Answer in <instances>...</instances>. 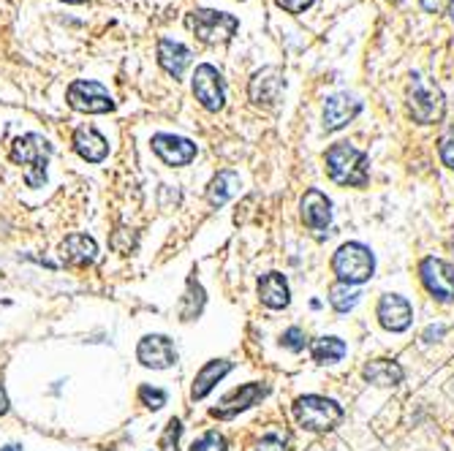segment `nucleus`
<instances>
[{"label":"nucleus","instance_id":"1","mask_svg":"<svg viewBox=\"0 0 454 451\" xmlns=\"http://www.w3.org/2000/svg\"><path fill=\"white\" fill-rule=\"evenodd\" d=\"M327 174L335 185L365 187L370 180V158L351 141H337L327 149Z\"/></svg>","mask_w":454,"mask_h":451},{"label":"nucleus","instance_id":"2","mask_svg":"<svg viewBox=\"0 0 454 451\" xmlns=\"http://www.w3.org/2000/svg\"><path fill=\"white\" fill-rule=\"evenodd\" d=\"M50 156H52V144L42 134L17 136L12 144V161L17 166H25V182L30 187H42L47 182Z\"/></svg>","mask_w":454,"mask_h":451},{"label":"nucleus","instance_id":"3","mask_svg":"<svg viewBox=\"0 0 454 451\" xmlns=\"http://www.w3.org/2000/svg\"><path fill=\"white\" fill-rule=\"evenodd\" d=\"M294 419H296V424L302 430L329 432V430H335L340 422H343V408H340L329 397L308 394V397H299L294 402Z\"/></svg>","mask_w":454,"mask_h":451},{"label":"nucleus","instance_id":"4","mask_svg":"<svg viewBox=\"0 0 454 451\" xmlns=\"http://www.w3.org/2000/svg\"><path fill=\"white\" fill-rule=\"evenodd\" d=\"M332 270H335L340 283L359 286V283H367L373 278L375 256L362 242H346V245L337 248V253L332 258Z\"/></svg>","mask_w":454,"mask_h":451},{"label":"nucleus","instance_id":"5","mask_svg":"<svg viewBox=\"0 0 454 451\" xmlns=\"http://www.w3.org/2000/svg\"><path fill=\"white\" fill-rule=\"evenodd\" d=\"M408 111L416 123L422 126H430V123H438L446 111V101H443V93L427 82L419 73H413L411 82H408Z\"/></svg>","mask_w":454,"mask_h":451},{"label":"nucleus","instance_id":"6","mask_svg":"<svg viewBox=\"0 0 454 451\" xmlns=\"http://www.w3.org/2000/svg\"><path fill=\"white\" fill-rule=\"evenodd\" d=\"M188 25L196 33V39L204 44H226L237 33L240 19L226 14V11H215V9H196L191 17H188Z\"/></svg>","mask_w":454,"mask_h":451},{"label":"nucleus","instance_id":"7","mask_svg":"<svg viewBox=\"0 0 454 451\" xmlns=\"http://www.w3.org/2000/svg\"><path fill=\"white\" fill-rule=\"evenodd\" d=\"M65 101L71 109L85 111V115H109L115 111V98L96 80H77L65 90Z\"/></svg>","mask_w":454,"mask_h":451},{"label":"nucleus","instance_id":"8","mask_svg":"<svg viewBox=\"0 0 454 451\" xmlns=\"http://www.w3.org/2000/svg\"><path fill=\"white\" fill-rule=\"evenodd\" d=\"M419 275L425 288L438 302H454V267L446 264L443 258L427 256L419 264Z\"/></svg>","mask_w":454,"mask_h":451},{"label":"nucleus","instance_id":"9","mask_svg":"<svg viewBox=\"0 0 454 451\" xmlns=\"http://www.w3.org/2000/svg\"><path fill=\"white\" fill-rule=\"evenodd\" d=\"M194 96H196V101L207 111H220L223 109V103H226V85H223V77H220V71L215 65H210V63L196 65Z\"/></svg>","mask_w":454,"mask_h":451},{"label":"nucleus","instance_id":"10","mask_svg":"<svg viewBox=\"0 0 454 451\" xmlns=\"http://www.w3.org/2000/svg\"><path fill=\"white\" fill-rule=\"evenodd\" d=\"M136 359L150 370H166L177 362V351L166 334H147L136 346Z\"/></svg>","mask_w":454,"mask_h":451},{"label":"nucleus","instance_id":"11","mask_svg":"<svg viewBox=\"0 0 454 451\" xmlns=\"http://www.w3.org/2000/svg\"><path fill=\"white\" fill-rule=\"evenodd\" d=\"M153 149L166 166H188L199 153L191 139L174 136V134H156L153 136Z\"/></svg>","mask_w":454,"mask_h":451},{"label":"nucleus","instance_id":"12","mask_svg":"<svg viewBox=\"0 0 454 451\" xmlns=\"http://www.w3.org/2000/svg\"><path fill=\"white\" fill-rule=\"evenodd\" d=\"M264 397H267V386H264V384H245V386L226 394L218 402V408H212V417L215 419H232V417H237V413L253 408Z\"/></svg>","mask_w":454,"mask_h":451},{"label":"nucleus","instance_id":"13","mask_svg":"<svg viewBox=\"0 0 454 451\" xmlns=\"http://www.w3.org/2000/svg\"><path fill=\"white\" fill-rule=\"evenodd\" d=\"M375 313H378V321H381V326L387 332H405L413 321V308L400 294H384Z\"/></svg>","mask_w":454,"mask_h":451},{"label":"nucleus","instance_id":"14","mask_svg":"<svg viewBox=\"0 0 454 451\" xmlns=\"http://www.w3.org/2000/svg\"><path fill=\"white\" fill-rule=\"evenodd\" d=\"M281 90H283V73L275 65L256 71L250 85H248V96L258 106H273L281 98Z\"/></svg>","mask_w":454,"mask_h":451},{"label":"nucleus","instance_id":"15","mask_svg":"<svg viewBox=\"0 0 454 451\" xmlns=\"http://www.w3.org/2000/svg\"><path fill=\"white\" fill-rule=\"evenodd\" d=\"M362 111V101L349 96V93H337L329 96L324 103V128L327 131H340L346 128L357 115Z\"/></svg>","mask_w":454,"mask_h":451},{"label":"nucleus","instance_id":"16","mask_svg":"<svg viewBox=\"0 0 454 451\" xmlns=\"http://www.w3.org/2000/svg\"><path fill=\"white\" fill-rule=\"evenodd\" d=\"M299 210H302V220H305V226H308L311 232L329 229V223H332V202L319 191V187H311V191L302 196Z\"/></svg>","mask_w":454,"mask_h":451},{"label":"nucleus","instance_id":"17","mask_svg":"<svg viewBox=\"0 0 454 451\" xmlns=\"http://www.w3.org/2000/svg\"><path fill=\"white\" fill-rule=\"evenodd\" d=\"M73 149L88 164H101L109 156V141L93 126H80L73 131Z\"/></svg>","mask_w":454,"mask_h":451},{"label":"nucleus","instance_id":"18","mask_svg":"<svg viewBox=\"0 0 454 451\" xmlns=\"http://www.w3.org/2000/svg\"><path fill=\"white\" fill-rule=\"evenodd\" d=\"M98 256V245L88 234H68L63 240V261L68 267H90Z\"/></svg>","mask_w":454,"mask_h":451},{"label":"nucleus","instance_id":"19","mask_svg":"<svg viewBox=\"0 0 454 451\" xmlns=\"http://www.w3.org/2000/svg\"><path fill=\"white\" fill-rule=\"evenodd\" d=\"M156 52H158V65L169 73V77L182 80L188 63H191V52H188V47L180 42H172V39H161Z\"/></svg>","mask_w":454,"mask_h":451},{"label":"nucleus","instance_id":"20","mask_svg":"<svg viewBox=\"0 0 454 451\" xmlns=\"http://www.w3.org/2000/svg\"><path fill=\"white\" fill-rule=\"evenodd\" d=\"M258 299L273 310H283L291 302V291L289 283L281 272H267L258 280Z\"/></svg>","mask_w":454,"mask_h":451},{"label":"nucleus","instance_id":"21","mask_svg":"<svg viewBox=\"0 0 454 451\" xmlns=\"http://www.w3.org/2000/svg\"><path fill=\"white\" fill-rule=\"evenodd\" d=\"M232 362H226V359H212V362H207L199 372H196V378H194V389H191V397L194 400H204L212 389H215V384H220L226 375L232 372Z\"/></svg>","mask_w":454,"mask_h":451},{"label":"nucleus","instance_id":"22","mask_svg":"<svg viewBox=\"0 0 454 451\" xmlns=\"http://www.w3.org/2000/svg\"><path fill=\"white\" fill-rule=\"evenodd\" d=\"M240 194V174L232 169H223L212 177L210 187H207V204L210 207H223L229 199H235Z\"/></svg>","mask_w":454,"mask_h":451},{"label":"nucleus","instance_id":"23","mask_svg":"<svg viewBox=\"0 0 454 451\" xmlns=\"http://www.w3.org/2000/svg\"><path fill=\"white\" fill-rule=\"evenodd\" d=\"M362 375L367 384L375 386H397L403 381V367L389 359H373L362 367Z\"/></svg>","mask_w":454,"mask_h":451},{"label":"nucleus","instance_id":"24","mask_svg":"<svg viewBox=\"0 0 454 451\" xmlns=\"http://www.w3.org/2000/svg\"><path fill=\"white\" fill-rule=\"evenodd\" d=\"M346 343L340 340V337H319V340L313 343L311 354H313V362L319 364H335L346 356Z\"/></svg>","mask_w":454,"mask_h":451},{"label":"nucleus","instance_id":"25","mask_svg":"<svg viewBox=\"0 0 454 451\" xmlns=\"http://www.w3.org/2000/svg\"><path fill=\"white\" fill-rule=\"evenodd\" d=\"M202 308H204V288L191 278V280H188V291L182 296V305H180L182 321H194L202 313Z\"/></svg>","mask_w":454,"mask_h":451},{"label":"nucleus","instance_id":"26","mask_svg":"<svg viewBox=\"0 0 454 451\" xmlns=\"http://www.w3.org/2000/svg\"><path fill=\"white\" fill-rule=\"evenodd\" d=\"M362 294L354 288V286H346V283H337L329 288V305L337 310V313H349L359 305Z\"/></svg>","mask_w":454,"mask_h":451},{"label":"nucleus","instance_id":"27","mask_svg":"<svg viewBox=\"0 0 454 451\" xmlns=\"http://www.w3.org/2000/svg\"><path fill=\"white\" fill-rule=\"evenodd\" d=\"M188 451H229V443H226V438L218 430H210L199 440H194Z\"/></svg>","mask_w":454,"mask_h":451},{"label":"nucleus","instance_id":"28","mask_svg":"<svg viewBox=\"0 0 454 451\" xmlns=\"http://www.w3.org/2000/svg\"><path fill=\"white\" fill-rule=\"evenodd\" d=\"M180 435H182V422L169 419V424L161 435V451H180Z\"/></svg>","mask_w":454,"mask_h":451},{"label":"nucleus","instance_id":"29","mask_svg":"<svg viewBox=\"0 0 454 451\" xmlns=\"http://www.w3.org/2000/svg\"><path fill=\"white\" fill-rule=\"evenodd\" d=\"M139 402L150 410H158L166 405V392L164 389H153V386H142L139 389Z\"/></svg>","mask_w":454,"mask_h":451},{"label":"nucleus","instance_id":"30","mask_svg":"<svg viewBox=\"0 0 454 451\" xmlns=\"http://www.w3.org/2000/svg\"><path fill=\"white\" fill-rule=\"evenodd\" d=\"M286 446H289L286 432H267V435H264V438L256 443L253 451H289Z\"/></svg>","mask_w":454,"mask_h":451},{"label":"nucleus","instance_id":"31","mask_svg":"<svg viewBox=\"0 0 454 451\" xmlns=\"http://www.w3.org/2000/svg\"><path fill=\"white\" fill-rule=\"evenodd\" d=\"M281 343L289 348V351H294V354H299L302 348H305V343H308V337H305V332H302L299 326H291V329H286L283 332V337H281Z\"/></svg>","mask_w":454,"mask_h":451},{"label":"nucleus","instance_id":"32","mask_svg":"<svg viewBox=\"0 0 454 451\" xmlns=\"http://www.w3.org/2000/svg\"><path fill=\"white\" fill-rule=\"evenodd\" d=\"M438 156H441L443 166L454 172V131H449L446 136H441V141H438Z\"/></svg>","mask_w":454,"mask_h":451},{"label":"nucleus","instance_id":"33","mask_svg":"<svg viewBox=\"0 0 454 451\" xmlns=\"http://www.w3.org/2000/svg\"><path fill=\"white\" fill-rule=\"evenodd\" d=\"M278 6L289 14H305L313 6V0H278Z\"/></svg>","mask_w":454,"mask_h":451},{"label":"nucleus","instance_id":"34","mask_svg":"<svg viewBox=\"0 0 454 451\" xmlns=\"http://www.w3.org/2000/svg\"><path fill=\"white\" fill-rule=\"evenodd\" d=\"M443 334H446V326H443V324H438V326H427V329H425V334H422V340L435 343V340H441Z\"/></svg>","mask_w":454,"mask_h":451},{"label":"nucleus","instance_id":"35","mask_svg":"<svg viewBox=\"0 0 454 451\" xmlns=\"http://www.w3.org/2000/svg\"><path fill=\"white\" fill-rule=\"evenodd\" d=\"M419 4L427 14H438V9H441V0H419Z\"/></svg>","mask_w":454,"mask_h":451},{"label":"nucleus","instance_id":"36","mask_svg":"<svg viewBox=\"0 0 454 451\" xmlns=\"http://www.w3.org/2000/svg\"><path fill=\"white\" fill-rule=\"evenodd\" d=\"M4 413H9V397H6V389L0 386V417H4Z\"/></svg>","mask_w":454,"mask_h":451},{"label":"nucleus","instance_id":"37","mask_svg":"<svg viewBox=\"0 0 454 451\" xmlns=\"http://www.w3.org/2000/svg\"><path fill=\"white\" fill-rule=\"evenodd\" d=\"M0 451H22V446H19V443H12V446H6V448H0Z\"/></svg>","mask_w":454,"mask_h":451},{"label":"nucleus","instance_id":"38","mask_svg":"<svg viewBox=\"0 0 454 451\" xmlns=\"http://www.w3.org/2000/svg\"><path fill=\"white\" fill-rule=\"evenodd\" d=\"M449 17H451V22H454V0H449Z\"/></svg>","mask_w":454,"mask_h":451},{"label":"nucleus","instance_id":"39","mask_svg":"<svg viewBox=\"0 0 454 451\" xmlns=\"http://www.w3.org/2000/svg\"><path fill=\"white\" fill-rule=\"evenodd\" d=\"M65 4H73V6H80V4H88V0H65Z\"/></svg>","mask_w":454,"mask_h":451},{"label":"nucleus","instance_id":"40","mask_svg":"<svg viewBox=\"0 0 454 451\" xmlns=\"http://www.w3.org/2000/svg\"><path fill=\"white\" fill-rule=\"evenodd\" d=\"M395 4H400V0H395Z\"/></svg>","mask_w":454,"mask_h":451}]
</instances>
